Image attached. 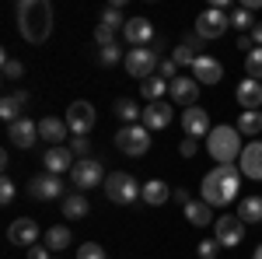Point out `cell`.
Returning <instances> with one entry per match:
<instances>
[{"mask_svg":"<svg viewBox=\"0 0 262 259\" xmlns=\"http://www.w3.org/2000/svg\"><path fill=\"white\" fill-rule=\"evenodd\" d=\"M189 70H192V81H196L200 88L203 84H217V81L224 77V67L217 63V56H196V63H192Z\"/></svg>","mask_w":262,"mask_h":259,"instance_id":"18","label":"cell"},{"mask_svg":"<svg viewBox=\"0 0 262 259\" xmlns=\"http://www.w3.org/2000/svg\"><path fill=\"white\" fill-rule=\"evenodd\" d=\"M18 196V189H14V182L4 175V182H0V203H11V200Z\"/></svg>","mask_w":262,"mask_h":259,"instance_id":"42","label":"cell"},{"mask_svg":"<svg viewBox=\"0 0 262 259\" xmlns=\"http://www.w3.org/2000/svg\"><path fill=\"white\" fill-rule=\"evenodd\" d=\"M67 133H70L67 119H53V116L39 119V137H42V140H49L53 147H60V140H67Z\"/></svg>","mask_w":262,"mask_h":259,"instance_id":"23","label":"cell"},{"mask_svg":"<svg viewBox=\"0 0 262 259\" xmlns=\"http://www.w3.org/2000/svg\"><path fill=\"white\" fill-rule=\"evenodd\" d=\"M140 200H143V203H150V207H161V203L171 200V189H168L161 179H150L147 186H143V196Z\"/></svg>","mask_w":262,"mask_h":259,"instance_id":"26","label":"cell"},{"mask_svg":"<svg viewBox=\"0 0 262 259\" xmlns=\"http://www.w3.org/2000/svg\"><path fill=\"white\" fill-rule=\"evenodd\" d=\"M116 116H119L126 126H133V123L143 119V109H140L133 98H119V102H116Z\"/></svg>","mask_w":262,"mask_h":259,"instance_id":"29","label":"cell"},{"mask_svg":"<svg viewBox=\"0 0 262 259\" xmlns=\"http://www.w3.org/2000/svg\"><path fill=\"white\" fill-rule=\"evenodd\" d=\"M95 105L91 102H70V109H67V126H70V133L74 137H88L91 130H95Z\"/></svg>","mask_w":262,"mask_h":259,"instance_id":"8","label":"cell"},{"mask_svg":"<svg viewBox=\"0 0 262 259\" xmlns=\"http://www.w3.org/2000/svg\"><path fill=\"white\" fill-rule=\"evenodd\" d=\"M182 130H185V137H210V112L200 109V105H189L185 112H182Z\"/></svg>","mask_w":262,"mask_h":259,"instance_id":"11","label":"cell"},{"mask_svg":"<svg viewBox=\"0 0 262 259\" xmlns=\"http://www.w3.org/2000/svg\"><path fill=\"white\" fill-rule=\"evenodd\" d=\"M182 214H185V221H189L192 228H206V224H213V207H210L206 200H189V203L182 207Z\"/></svg>","mask_w":262,"mask_h":259,"instance_id":"21","label":"cell"},{"mask_svg":"<svg viewBox=\"0 0 262 259\" xmlns=\"http://www.w3.org/2000/svg\"><path fill=\"white\" fill-rule=\"evenodd\" d=\"M248 35H252V39H255V46H262V21H255V28H252V32H248Z\"/></svg>","mask_w":262,"mask_h":259,"instance_id":"49","label":"cell"},{"mask_svg":"<svg viewBox=\"0 0 262 259\" xmlns=\"http://www.w3.org/2000/svg\"><path fill=\"white\" fill-rule=\"evenodd\" d=\"M46 245H49V252H60L70 245V228L67 224H53L49 231H46Z\"/></svg>","mask_w":262,"mask_h":259,"instance_id":"30","label":"cell"},{"mask_svg":"<svg viewBox=\"0 0 262 259\" xmlns=\"http://www.w3.org/2000/svg\"><path fill=\"white\" fill-rule=\"evenodd\" d=\"M231 28H242V35H248V32L255 28V18H252V11H245V7H238V11L231 14Z\"/></svg>","mask_w":262,"mask_h":259,"instance_id":"34","label":"cell"},{"mask_svg":"<svg viewBox=\"0 0 262 259\" xmlns=\"http://www.w3.org/2000/svg\"><path fill=\"white\" fill-rule=\"evenodd\" d=\"M238 133L259 137L262 133V112H242V116H238Z\"/></svg>","mask_w":262,"mask_h":259,"instance_id":"31","label":"cell"},{"mask_svg":"<svg viewBox=\"0 0 262 259\" xmlns=\"http://www.w3.org/2000/svg\"><path fill=\"white\" fill-rule=\"evenodd\" d=\"M28 259H49V245H32L28 249Z\"/></svg>","mask_w":262,"mask_h":259,"instance_id":"46","label":"cell"},{"mask_svg":"<svg viewBox=\"0 0 262 259\" xmlns=\"http://www.w3.org/2000/svg\"><path fill=\"white\" fill-rule=\"evenodd\" d=\"M7 140H11L14 147H21V151H28V147L39 140V123H32L28 116H21L18 123L7 126Z\"/></svg>","mask_w":262,"mask_h":259,"instance_id":"15","label":"cell"},{"mask_svg":"<svg viewBox=\"0 0 262 259\" xmlns=\"http://www.w3.org/2000/svg\"><path fill=\"white\" fill-rule=\"evenodd\" d=\"M28 196L32 200H56V196H67V186H63L60 175H35L28 182Z\"/></svg>","mask_w":262,"mask_h":259,"instance_id":"10","label":"cell"},{"mask_svg":"<svg viewBox=\"0 0 262 259\" xmlns=\"http://www.w3.org/2000/svg\"><path fill=\"white\" fill-rule=\"evenodd\" d=\"M70 179H74V189H95V186H101V182L108 179L105 175V165L95 158H77V165H74V172H70Z\"/></svg>","mask_w":262,"mask_h":259,"instance_id":"7","label":"cell"},{"mask_svg":"<svg viewBox=\"0 0 262 259\" xmlns=\"http://www.w3.org/2000/svg\"><path fill=\"white\" fill-rule=\"evenodd\" d=\"M122 35L129 42V49H140V46H154V25L147 18H129L126 21V28H122Z\"/></svg>","mask_w":262,"mask_h":259,"instance_id":"12","label":"cell"},{"mask_svg":"<svg viewBox=\"0 0 262 259\" xmlns=\"http://www.w3.org/2000/svg\"><path fill=\"white\" fill-rule=\"evenodd\" d=\"M116 147H119L122 154H129V158H140V154H147V147H150V130L143 123L122 126L119 133H116Z\"/></svg>","mask_w":262,"mask_h":259,"instance_id":"6","label":"cell"},{"mask_svg":"<svg viewBox=\"0 0 262 259\" xmlns=\"http://www.w3.org/2000/svg\"><path fill=\"white\" fill-rule=\"evenodd\" d=\"M196 151H200V144H196V140H192V137H185V140H182V144H179V154H182V158H192Z\"/></svg>","mask_w":262,"mask_h":259,"instance_id":"44","label":"cell"},{"mask_svg":"<svg viewBox=\"0 0 262 259\" xmlns=\"http://www.w3.org/2000/svg\"><path fill=\"white\" fill-rule=\"evenodd\" d=\"M42 235V228L35 224L32 217H18V221H11V228H7V238H11V245H35Z\"/></svg>","mask_w":262,"mask_h":259,"instance_id":"16","label":"cell"},{"mask_svg":"<svg viewBox=\"0 0 262 259\" xmlns=\"http://www.w3.org/2000/svg\"><path fill=\"white\" fill-rule=\"evenodd\" d=\"M252 259H262V245H259V249H255V252H252Z\"/></svg>","mask_w":262,"mask_h":259,"instance_id":"50","label":"cell"},{"mask_svg":"<svg viewBox=\"0 0 262 259\" xmlns=\"http://www.w3.org/2000/svg\"><path fill=\"white\" fill-rule=\"evenodd\" d=\"M238 217L245 224H262V196H245L238 203Z\"/></svg>","mask_w":262,"mask_h":259,"instance_id":"27","label":"cell"},{"mask_svg":"<svg viewBox=\"0 0 262 259\" xmlns=\"http://www.w3.org/2000/svg\"><path fill=\"white\" fill-rule=\"evenodd\" d=\"M221 249H224V245L217 238H203L200 242V256L203 259H217V256H221Z\"/></svg>","mask_w":262,"mask_h":259,"instance_id":"38","label":"cell"},{"mask_svg":"<svg viewBox=\"0 0 262 259\" xmlns=\"http://www.w3.org/2000/svg\"><path fill=\"white\" fill-rule=\"evenodd\" d=\"M122 63H126V74H129V77L147 81V77H154V70H158V63H161V53H158L154 46H140V49H129Z\"/></svg>","mask_w":262,"mask_h":259,"instance_id":"5","label":"cell"},{"mask_svg":"<svg viewBox=\"0 0 262 259\" xmlns=\"http://www.w3.org/2000/svg\"><path fill=\"white\" fill-rule=\"evenodd\" d=\"M105 193H108L112 203L126 207V203H133V200L143 196V186L133 179L129 172H108V179H105Z\"/></svg>","mask_w":262,"mask_h":259,"instance_id":"4","label":"cell"},{"mask_svg":"<svg viewBox=\"0 0 262 259\" xmlns=\"http://www.w3.org/2000/svg\"><path fill=\"white\" fill-rule=\"evenodd\" d=\"M203 42H206V39H200V35H189V39H185V46H189V49H192V53H196V56H200Z\"/></svg>","mask_w":262,"mask_h":259,"instance_id":"47","label":"cell"},{"mask_svg":"<svg viewBox=\"0 0 262 259\" xmlns=\"http://www.w3.org/2000/svg\"><path fill=\"white\" fill-rule=\"evenodd\" d=\"M42 165L49 168V175H63V172H74L77 161H74V151L60 144V147H49V151L42 154Z\"/></svg>","mask_w":262,"mask_h":259,"instance_id":"17","label":"cell"},{"mask_svg":"<svg viewBox=\"0 0 262 259\" xmlns=\"http://www.w3.org/2000/svg\"><path fill=\"white\" fill-rule=\"evenodd\" d=\"M238 168H242L245 179L262 182V140H252V144H245L242 158H238Z\"/></svg>","mask_w":262,"mask_h":259,"instance_id":"14","label":"cell"},{"mask_svg":"<svg viewBox=\"0 0 262 259\" xmlns=\"http://www.w3.org/2000/svg\"><path fill=\"white\" fill-rule=\"evenodd\" d=\"M175 74H179V63H175V60H161V77L168 81V84L175 81Z\"/></svg>","mask_w":262,"mask_h":259,"instance_id":"43","label":"cell"},{"mask_svg":"<svg viewBox=\"0 0 262 259\" xmlns=\"http://www.w3.org/2000/svg\"><path fill=\"white\" fill-rule=\"evenodd\" d=\"M116 32H112V28H105V25H98V28H95V42H98L101 49H105V46H116Z\"/></svg>","mask_w":262,"mask_h":259,"instance_id":"41","label":"cell"},{"mask_svg":"<svg viewBox=\"0 0 262 259\" xmlns=\"http://www.w3.org/2000/svg\"><path fill=\"white\" fill-rule=\"evenodd\" d=\"M238 105H242L245 112H259L262 109V84L252 77H245L238 84Z\"/></svg>","mask_w":262,"mask_h":259,"instance_id":"20","label":"cell"},{"mask_svg":"<svg viewBox=\"0 0 262 259\" xmlns=\"http://www.w3.org/2000/svg\"><path fill=\"white\" fill-rule=\"evenodd\" d=\"M171 200H175L179 207H185V203H189V193H185V189H175V193H171Z\"/></svg>","mask_w":262,"mask_h":259,"instance_id":"48","label":"cell"},{"mask_svg":"<svg viewBox=\"0 0 262 259\" xmlns=\"http://www.w3.org/2000/svg\"><path fill=\"white\" fill-rule=\"evenodd\" d=\"M245 74L252 81H262V46H255V49L245 56Z\"/></svg>","mask_w":262,"mask_h":259,"instance_id":"32","label":"cell"},{"mask_svg":"<svg viewBox=\"0 0 262 259\" xmlns=\"http://www.w3.org/2000/svg\"><path fill=\"white\" fill-rule=\"evenodd\" d=\"M126 21H129V18H122V11H119V7H112V4L101 11V25L112 28V32H116V28H126Z\"/></svg>","mask_w":262,"mask_h":259,"instance_id":"33","label":"cell"},{"mask_svg":"<svg viewBox=\"0 0 262 259\" xmlns=\"http://www.w3.org/2000/svg\"><path fill=\"white\" fill-rule=\"evenodd\" d=\"M171 98L179 102L182 109L196 105V98H200V84H196L192 77H175L171 81Z\"/></svg>","mask_w":262,"mask_h":259,"instance_id":"22","label":"cell"},{"mask_svg":"<svg viewBox=\"0 0 262 259\" xmlns=\"http://www.w3.org/2000/svg\"><path fill=\"white\" fill-rule=\"evenodd\" d=\"M25 77V63H18L14 56H4V81H18Z\"/></svg>","mask_w":262,"mask_h":259,"instance_id":"35","label":"cell"},{"mask_svg":"<svg viewBox=\"0 0 262 259\" xmlns=\"http://www.w3.org/2000/svg\"><path fill=\"white\" fill-rule=\"evenodd\" d=\"M25 102H28V95H25V91H11V95H4V102H0V119L7 123V126H11V123H18Z\"/></svg>","mask_w":262,"mask_h":259,"instance_id":"24","label":"cell"},{"mask_svg":"<svg viewBox=\"0 0 262 259\" xmlns=\"http://www.w3.org/2000/svg\"><path fill=\"white\" fill-rule=\"evenodd\" d=\"M67 147H70L77 158H88V151H91V140H88V137H74L70 144H67Z\"/></svg>","mask_w":262,"mask_h":259,"instance_id":"40","label":"cell"},{"mask_svg":"<svg viewBox=\"0 0 262 259\" xmlns=\"http://www.w3.org/2000/svg\"><path fill=\"white\" fill-rule=\"evenodd\" d=\"M227 28H231V18L224 14L221 7H210V11H203L196 18V35L200 39H221Z\"/></svg>","mask_w":262,"mask_h":259,"instance_id":"9","label":"cell"},{"mask_svg":"<svg viewBox=\"0 0 262 259\" xmlns=\"http://www.w3.org/2000/svg\"><path fill=\"white\" fill-rule=\"evenodd\" d=\"M206 151L217 165H234V158H242V133L238 126H213L206 137Z\"/></svg>","mask_w":262,"mask_h":259,"instance_id":"3","label":"cell"},{"mask_svg":"<svg viewBox=\"0 0 262 259\" xmlns=\"http://www.w3.org/2000/svg\"><path fill=\"white\" fill-rule=\"evenodd\" d=\"M238 49H242L245 56H248V53L255 49V39H252V35H238Z\"/></svg>","mask_w":262,"mask_h":259,"instance_id":"45","label":"cell"},{"mask_svg":"<svg viewBox=\"0 0 262 259\" xmlns=\"http://www.w3.org/2000/svg\"><path fill=\"white\" fill-rule=\"evenodd\" d=\"M217 242H221L224 249H234V245H242L245 242V221L234 214H227V217H217Z\"/></svg>","mask_w":262,"mask_h":259,"instance_id":"13","label":"cell"},{"mask_svg":"<svg viewBox=\"0 0 262 259\" xmlns=\"http://www.w3.org/2000/svg\"><path fill=\"white\" fill-rule=\"evenodd\" d=\"M140 91H143V98H147V102H161L164 91H171V84H168L161 74H154V77H147L140 84Z\"/></svg>","mask_w":262,"mask_h":259,"instance_id":"28","label":"cell"},{"mask_svg":"<svg viewBox=\"0 0 262 259\" xmlns=\"http://www.w3.org/2000/svg\"><path fill=\"white\" fill-rule=\"evenodd\" d=\"M171 116H175V109L168 105V102H150L147 109H143V126L147 130H164L168 123H171Z\"/></svg>","mask_w":262,"mask_h":259,"instance_id":"19","label":"cell"},{"mask_svg":"<svg viewBox=\"0 0 262 259\" xmlns=\"http://www.w3.org/2000/svg\"><path fill=\"white\" fill-rule=\"evenodd\" d=\"M88 210H91V203H88V196H81L77 189H74L70 196H63V217H67V221L88 217Z\"/></svg>","mask_w":262,"mask_h":259,"instance_id":"25","label":"cell"},{"mask_svg":"<svg viewBox=\"0 0 262 259\" xmlns=\"http://www.w3.org/2000/svg\"><path fill=\"white\" fill-rule=\"evenodd\" d=\"M77 259H105V249H101L98 242H84L81 249H77Z\"/></svg>","mask_w":262,"mask_h":259,"instance_id":"37","label":"cell"},{"mask_svg":"<svg viewBox=\"0 0 262 259\" xmlns=\"http://www.w3.org/2000/svg\"><path fill=\"white\" fill-rule=\"evenodd\" d=\"M18 32L32 46H42L53 32V4L49 0H21L18 4Z\"/></svg>","mask_w":262,"mask_h":259,"instance_id":"2","label":"cell"},{"mask_svg":"<svg viewBox=\"0 0 262 259\" xmlns=\"http://www.w3.org/2000/svg\"><path fill=\"white\" fill-rule=\"evenodd\" d=\"M171 60L179 63V67H192V63H196V53H192V49H189V46L182 42V46H175V53H171Z\"/></svg>","mask_w":262,"mask_h":259,"instance_id":"36","label":"cell"},{"mask_svg":"<svg viewBox=\"0 0 262 259\" xmlns=\"http://www.w3.org/2000/svg\"><path fill=\"white\" fill-rule=\"evenodd\" d=\"M98 60L105 63V67H112V63L126 60V56H122V49H119V46H105V49H101V56H98Z\"/></svg>","mask_w":262,"mask_h":259,"instance_id":"39","label":"cell"},{"mask_svg":"<svg viewBox=\"0 0 262 259\" xmlns=\"http://www.w3.org/2000/svg\"><path fill=\"white\" fill-rule=\"evenodd\" d=\"M200 193L210 207H231L234 200L242 196V168H234V165L210 168L203 186H200Z\"/></svg>","mask_w":262,"mask_h":259,"instance_id":"1","label":"cell"}]
</instances>
